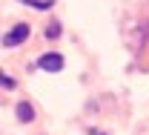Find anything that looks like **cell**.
I'll use <instances>...</instances> for the list:
<instances>
[{
	"instance_id": "1",
	"label": "cell",
	"mask_w": 149,
	"mask_h": 135,
	"mask_svg": "<svg viewBox=\"0 0 149 135\" xmlns=\"http://www.w3.org/2000/svg\"><path fill=\"white\" fill-rule=\"evenodd\" d=\"M29 32H32V29H29L26 23H17V26H12V29L3 35V46H6V49H12V46L23 43V40L29 38Z\"/></svg>"
},
{
	"instance_id": "2",
	"label": "cell",
	"mask_w": 149,
	"mask_h": 135,
	"mask_svg": "<svg viewBox=\"0 0 149 135\" xmlns=\"http://www.w3.org/2000/svg\"><path fill=\"white\" fill-rule=\"evenodd\" d=\"M37 66H40L43 72H60V69H63V58H60L57 52H46V55L37 58Z\"/></svg>"
},
{
	"instance_id": "3",
	"label": "cell",
	"mask_w": 149,
	"mask_h": 135,
	"mask_svg": "<svg viewBox=\"0 0 149 135\" xmlns=\"http://www.w3.org/2000/svg\"><path fill=\"white\" fill-rule=\"evenodd\" d=\"M15 112H17V121H23V124H29V121H35V109H32V106H29L26 101H20Z\"/></svg>"
},
{
	"instance_id": "4",
	"label": "cell",
	"mask_w": 149,
	"mask_h": 135,
	"mask_svg": "<svg viewBox=\"0 0 149 135\" xmlns=\"http://www.w3.org/2000/svg\"><path fill=\"white\" fill-rule=\"evenodd\" d=\"M23 3H26V6H35V9H40V12H46V9L55 6L52 0H23Z\"/></svg>"
},
{
	"instance_id": "5",
	"label": "cell",
	"mask_w": 149,
	"mask_h": 135,
	"mask_svg": "<svg viewBox=\"0 0 149 135\" xmlns=\"http://www.w3.org/2000/svg\"><path fill=\"white\" fill-rule=\"evenodd\" d=\"M46 38L49 40H55V38H60V23H52L49 29H46Z\"/></svg>"
},
{
	"instance_id": "6",
	"label": "cell",
	"mask_w": 149,
	"mask_h": 135,
	"mask_svg": "<svg viewBox=\"0 0 149 135\" xmlns=\"http://www.w3.org/2000/svg\"><path fill=\"white\" fill-rule=\"evenodd\" d=\"M0 83H3V89H15V80H12L9 75H3V78H0Z\"/></svg>"
}]
</instances>
